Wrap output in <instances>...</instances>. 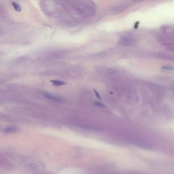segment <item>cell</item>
<instances>
[{
  "label": "cell",
  "mask_w": 174,
  "mask_h": 174,
  "mask_svg": "<svg viewBox=\"0 0 174 174\" xmlns=\"http://www.w3.org/2000/svg\"><path fill=\"white\" fill-rule=\"evenodd\" d=\"M119 43L123 46H131L135 43V41L131 37H123L120 39Z\"/></svg>",
  "instance_id": "6da1fadb"
},
{
  "label": "cell",
  "mask_w": 174,
  "mask_h": 174,
  "mask_svg": "<svg viewBox=\"0 0 174 174\" xmlns=\"http://www.w3.org/2000/svg\"><path fill=\"white\" fill-rule=\"evenodd\" d=\"M18 130V129L15 126H9L4 129V132L5 133H14Z\"/></svg>",
  "instance_id": "7a4b0ae2"
},
{
  "label": "cell",
  "mask_w": 174,
  "mask_h": 174,
  "mask_svg": "<svg viewBox=\"0 0 174 174\" xmlns=\"http://www.w3.org/2000/svg\"><path fill=\"white\" fill-rule=\"evenodd\" d=\"M51 82L53 83V84L54 86H60L61 85L66 84V83L63 82V81H59V80H51Z\"/></svg>",
  "instance_id": "3957f363"
},
{
  "label": "cell",
  "mask_w": 174,
  "mask_h": 174,
  "mask_svg": "<svg viewBox=\"0 0 174 174\" xmlns=\"http://www.w3.org/2000/svg\"><path fill=\"white\" fill-rule=\"evenodd\" d=\"M44 96L47 98L48 99H49L52 100L53 101H59L60 100L57 97H54L53 96L51 95V94H44Z\"/></svg>",
  "instance_id": "277c9868"
},
{
  "label": "cell",
  "mask_w": 174,
  "mask_h": 174,
  "mask_svg": "<svg viewBox=\"0 0 174 174\" xmlns=\"http://www.w3.org/2000/svg\"><path fill=\"white\" fill-rule=\"evenodd\" d=\"M12 6L14 8V9H15L17 11V12H20V11H21V10H22V8H21V6H20L19 4H17V3L16 2H12Z\"/></svg>",
  "instance_id": "5b68a950"
},
{
  "label": "cell",
  "mask_w": 174,
  "mask_h": 174,
  "mask_svg": "<svg viewBox=\"0 0 174 174\" xmlns=\"http://www.w3.org/2000/svg\"><path fill=\"white\" fill-rule=\"evenodd\" d=\"M107 73L109 74H114V73L116 72V70L114 69H112V68H109L108 70H107Z\"/></svg>",
  "instance_id": "8992f818"
},
{
  "label": "cell",
  "mask_w": 174,
  "mask_h": 174,
  "mask_svg": "<svg viewBox=\"0 0 174 174\" xmlns=\"http://www.w3.org/2000/svg\"><path fill=\"white\" fill-rule=\"evenodd\" d=\"M94 104H95V105H96V106H97L102 107H104L105 106L104 104H102V103H100L99 102H96L94 103Z\"/></svg>",
  "instance_id": "52a82bcc"
},
{
  "label": "cell",
  "mask_w": 174,
  "mask_h": 174,
  "mask_svg": "<svg viewBox=\"0 0 174 174\" xmlns=\"http://www.w3.org/2000/svg\"><path fill=\"white\" fill-rule=\"evenodd\" d=\"M94 93H95V94H96V96H97V98H98L99 99H101V97H100V94H99V93H98L96 90H94Z\"/></svg>",
  "instance_id": "ba28073f"
}]
</instances>
